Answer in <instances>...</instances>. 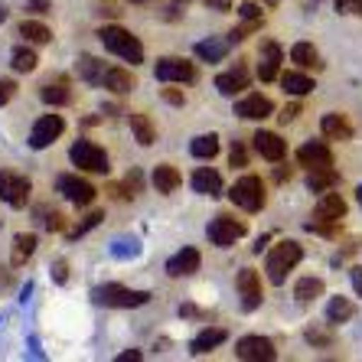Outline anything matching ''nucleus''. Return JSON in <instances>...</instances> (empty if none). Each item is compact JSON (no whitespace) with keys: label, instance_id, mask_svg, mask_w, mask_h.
I'll list each match as a JSON object with an SVG mask.
<instances>
[{"label":"nucleus","instance_id":"50","mask_svg":"<svg viewBox=\"0 0 362 362\" xmlns=\"http://www.w3.org/2000/svg\"><path fill=\"white\" fill-rule=\"evenodd\" d=\"M141 359V353H137V349H131V353H121L118 356V362H137Z\"/></svg>","mask_w":362,"mask_h":362},{"label":"nucleus","instance_id":"26","mask_svg":"<svg viewBox=\"0 0 362 362\" xmlns=\"http://www.w3.org/2000/svg\"><path fill=\"white\" fill-rule=\"evenodd\" d=\"M127 121H131V131H134V141L141 144V147H151V144L157 141V127L151 124V118H147V115H141V111H134V115H127Z\"/></svg>","mask_w":362,"mask_h":362},{"label":"nucleus","instance_id":"17","mask_svg":"<svg viewBox=\"0 0 362 362\" xmlns=\"http://www.w3.org/2000/svg\"><path fill=\"white\" fill-rule=\"evenodd\" d=\"M216 88H219V95H226V98H235L238 92L248 88V69L235 66V69H228V72H222V76H216Z\"/></svg>","mask_w":362,"mask_h":362},{"label":"nucleus","instance_id":"45","mask_svg":"<svg viewBox=\"0 0 362 362\" xmlns=\"http://www.w3.org/2000/svg\"><path fill=\"white\" fill-rule=\"evenodd\" d=\"M52 278H56V284H66V281H69V264L62 262V258L52 264Z\"/></svg>","mask_w":362,"mask_h":362},{"label":"nucleus","instance_id":"48","mask_svg":"<svg viewBox=\"0 0 362 362\" xmlns=\"http://www.w3.org/2000/svg\"><path fill=\"white\" fill-rule=\"evenodd\" d=\"M349 278H353V291L362 297V264H356V268L349 271Z\"/></svg>","mask_w":362,"mask_h":362},{"label":"nucleus","instance_id":"43","mask_svg":"<svg viewBox=\"0 0 362 362\" xmlns=\"http://www.w3.org/2000/svg\"><path fill=\"white\" fill-rule=\"evenodd\" d=\"M238 17H242V20H258V17H262V7L248 0V4H242V7H238Z\"/></svg>","mask_w":362,"mask_h":362},{"label":"nucleus","instance_id":"3","mask_svg":"<svg viewBox=\"0 0 362 362\" xmlns=\"http://www.w3.org/2000/svg\"><path fill=\"white\" fill-rule=\"evenodd\" d=\"M228 196H232V202H235L238 209H245V212H258V209H264V202H268L262 177H255V173H248V177L238 180Z\"/></svg>","mask_w":362,"mask_h":362},{"label":"nucleus","instance_id":"22","mask_svg":"<svg viewBox=\"0 0 362 362\" xmlns=\"http://www.w3.org/2000/svg\"><path fill=\"white\" fill-rule=\"evenodd\" d=\"M320 131L329 141H353V124H349L343 115H323Z\"/></svg>","mask_w":362,"mask_h":362},{"label":"nucleus","instance_id":"40","mask_svg":"<svg viewBox=\"0 0 362 362\" xmlns=\"http://www.w3.org/2000/svg\"><path fill=\"white\" fill-rule=\"evenodd\" d=\"M303 337H307V343L323 346V349H327V346H333V337H329L327 329H320V327H310L307 333H303Z\"/></svg>","mask_w":362,"mask_h":362},{"label":"nucleus","instance_id":"38","mask_svg":"<svg viewBox=\"0 0 362 362\" xmlns=\"http://www.w3.org/2000/svg\"><path fill=\"white\" fill-rule=\"evenodd\" d=\"M111 255L115 258H134V255H141V245H137V238H118L111 245Z\"/></svg>","mask_w":362,"mask_h":362},{"label":"nucleus","instance_id":"30","mask_svg":"<svg viewBox=\"0 0 362 362\" xmlns=\"http://www.w3.org/2000/svg\"><path fill=\"white\" fill-rule=\"evenodd\" d=\"M36 252V235H17L13 238V252H10V264L13 268H23Z\"/></svg>","mask_w":362,"mask_h":362},{"label":"nucleus","instance_id":"14","mask_svg":"<svg viewBox=\"0 0 362 362\" xmlns=\"http://www.w3.org/2000/svg\"><path fill=\"white\" fill-rule=\"evenodd\" d=\"M297 163L307 170H320V167H333V151L323 141H307L297 151Z\"/></svg>","mask_w":362,"mask_h":362},{"label":"nucleus","instance_id":"7","mask_svg":"<svg viewBox=\"0 0 362 362\" xmlns=\"http://www.w3.org/2000/svg\"><path fill=\"white\" fill-rule=\"evenodd\" d=\"M30 189H33V183L26 177H20V173H10V170L0 173V199L7 206H13V209H23L30 202Z\"/></svg>","mask_w":362,"mask_h":362},{"label":"nucleus","instance_id":"32","mask_svg":"<svg viewBox=\"0 0 362 362\" xmlns=\"http://www.w3.org/2000/svg\"><path fill=\"white\" fill-rule=\"evenodd\" d=\"M20 36H23L26 42H33V46H46V42L52 40L49 26L40 23V20H23V23H20Z\"/></svg>","mask_w":362,"mask_h":362},{"label":"nucleus","instance_id":"24","mask_svg":"<svg viewBox=\"0 0 362 362\" xmlns=\"http://www.w3.org/2000/svg\"><path fill=\"white\" fill-rule=\"evenodd\" d=\"M228 339V333L222 327H212V329H202L199 337L189 343V353L193 356H202V353H209V349H216V346H222Z\"/></svg>","mask_w":362,"mask_h":362},{"label":"nucleus","instance_id":"8","mask_svg":"<svg viewBox=\"0 0 362 362\" xmlns=\"http://www.w3.org/2000/svg\"><path fill=\"white\" fill-rule=\"evenodd\" d=\"M56 189H59L69 202H76V206H92L95 202V186L82 177H72V173L56 177Z\"/></svg>","mask_w":362,"mask_h":362},{"label":"nucleus","instance_id":"27","mask_svg":"<svg viewBox=\"0 0 362 362\" xmlns=\"http://www.w3.org/2000/svg\"><path fill=\"white\" fill-rule=\"evenodd\" d=\"M356 317V303L349 300V297H329L327 303V320L337 327V323H346Z\"/></svg>","mask_w":362,"mask_h":362},{"label":"nucleus","instance_id":"42","mask_svg":"<svg viewBox=\"0 0 362 362\" xmlns=\"http://www.w3.org/2000/svg\"><path fill=\"white\" fill-rule=\"evenodd\" d=\"M337 10L339 13H356V17H362V0H337Z\"/></svg>","mask_w":362,"mask_h":362},{"label":"nucleus","instance_id":"28","mask_svg":"<svg viewBox=\"0 0 362 362\" xmlns=\"http://www.w3.org/2000/svg\"><path fill=\"white\" fill-rule=\"evenodd\" d=\"M40 98L46 101V105H69L72 101V92H69V82L66 78H56V82H46L42 85V92H40Z\"/></svg>","mask_w":362,"mask_h":362},{"label":"nucleus","instance_id":"47","mask_svg":"<svg viewBox=\"0 0 362 362\" xmlns=\"http://www.w3.org/2000/svg\"><path fill=\"white\" fill-rule=\"evenodd\" d=\"M297 115H300V105H287V108H284V111H281L278 118H281V124H287V121H294V118H297Z\"/></svg>","mask_w":362,"mask_h":362},{"label":"nucleus","instance_id":"49","mask_svg":"<svg viewBox=\"0 0 362 362\" xmlns=\"http://www.w3.org/2000/svg\"><path fill=\"white\" fill-rule=\"evenodd\" d=\"M163 98H167L170 101V105H183V92H173V88H167V92H163Z\"/></svg>","mask_w":362,"mask_h":362},{"label":"nucleus","instance_id":"1","mask_svg":"<svg viewBox=\"0 0 362 362\" xmlns=\"http://www.w3.org/2000/svg\"><path fill=\"white\" fill-rule=\"evenodd\" d=\"M300 258H303V248L297 242H291V238L278 242L268 252V262H264L268 281H271V284H284V281H287V271H294Z\"/></svg>","mask_w":362,"mask_h":362},{"label":"nucleus","instance_id":"41","mask_svg":"<svg viewBox=\"0 0 362 362\" xmlns=\"http://www.w3.org/2000/svg\"><path fill=\"white\" fill-rule=\"evenodd\" d=\"M42 226L49 228V232H62V226H66V216H62V212H42Z\"/></svg>","mask_w":362,"mask_h":362},{"label":"nucleus","instance_id":"35","mask_svg":"<svg viewBox=\"0 0 362 362\" xmlns=\"http://www.w3.org/2000/svg\"><path fill=\"white\" fill-rule=\"evenodd\" d=\"M320 294H323V281L320 278H300V281H297V287H294V297L300 303L317 300Z\"/></svg>","mask_w":362,"mask_h":362},{"label":"nucleus","instance_id":"36","mask_svg":"<svg viewBox=\"0 0 362 362\" xmlns=\"http://www.w3.org/2000/svg\"><path fill=\"white\" fill-rule=\"evenodd\" d=\"M101 76H105V62H98L95 56H78V78L101 82Z\"/></svg>","mask_w":362,"mask_h":362},{"label":"nucleus","instance_id":"51","mask_svg":"<svg viewBox=\"0 0 362 362\" xmlns=\"http://www.w3.org/2000/svg\"><path fill=\"white\" fill-rule=\"evenodd\" d=\"M206 7H216V10H228V0H206Z\"/></svg>","mask_w":362,"mask_h":362},{"label":"nucleus","instance_id":"12","mask_svg":"<svg viewBox=\"0 0 362 362\" xmlns=\"http://www.w3.org/2000/svg\"><path fill=\"white\" fill-rule=\"evenodd\" d=\"M271 111H274V101L262 92H252V95H245L242 101H235V115L245 121H264Z\"/></svg>","mask_w":362,"mask_h":362},{"label":"nucleus","instance_id":"25","mask_svg":"<svg viewBox=\"0 0 362 362\" xmlns=\"http://www.w3.org/2000/svg\"><path fill=\"white\" fill-rule=\"evenodd\" d=\"M291 62H294L297 69H320V52H317V46L313 42H294L291 46Z\"/></svg>","mask_w":362,"mask_h":362},{"label":"nucleus","instance_id":"29","mask_svg":"<svg viewBox=\"0 0 362 362\" xmlns=\"http://www.w3.org/2000/svg\"><path fill=\"white\" fill-rule=\"evenodd\" d=\"M337 183H339V173L333 167L310 170V177H307V189H313V193H327V189H333Z\"/></svg>","mask_w":362,"mask_h":362},{"label":"nucleus","instance_id":"33","mask_svg":"<svg viewBox=\"0 0 362 362\" xmlns=\"http://www.w3.org/2000/svg\"><path fill=\"white\" fill-rule=\"evenodd\" d=\"M228 52V40H202L196 42V56L206 62H222Z\"/></svg>","mask_w":362,"mask_h":362},{"label":"nucleus","instance_id":"11","mask_svg":"<svg viewBox=\"0 0 362 362\" xmlns=\"http://www.w3.org/2000/svg\"><path fill=\"white\" fill-rule=\"evenodd\" d=\"M235 284H238V294H242V307H245V310H248V313L258 310V307H262V300H264L258 271L242 268V271H238V278H235Z\"/></svg>","mask_w":362,"mask_h":362},{"label":"nucleus","instance_id":"18","mask_svg":"<svg viewBox=\"0 0 362 362\" xmlns=\"http://www.w3.org/2000/svg\"><path fill=\"white\" fill-rule=\"evenodd\" d=\"M346 216V199L339 193H320V199H317V219L323 222H339Z\"/></svg>","mask_w":362,"mask_h":362},{"label":"nucleus","instance_id":"31","mask_svg":"<svg viewBox=\"0 0 362 362\" xmlns=\"http://www.w3.org/2000/svg\"><path fill=\"white\" fill-rule=\"evenodd\" d=\"M281 88H284L287 95L300 98V95L313 92V78H310V76H303V72H284V76H281Z\"/></svg>","mask_w":362,"mask_h":362},{"label":"nucleus","instance_id":"15","mask_svg":"<svg viewBox=\"0 0 362 362\" xmlns=\"http://www.w3.org/2000/svg\"><path fill=\"white\" fill-rule=\"evenodd\" d=\"M199 264H202L199 252L186 245V248H180V252L167 262V274H170V278H189V274H196V271H199Z\"/></svg>","mask_w":362,"mask_h":362},{"label":"nucleus","instance_id":"19","mask_svg":"<svg viewBox=\"0 0 362 362\" xmlns=\"http://www.w3.org/2000/svg\"><path fill=\"white\" fill-rule=\"evenodd\" d=\"M189 183H193V189L199 196H222V177L216 173V170H209V167H199V170H196Z\"/></svg>","mask_w":362,"mask_h":362},{"label":"nucleus","instance_id":"5","mask_svg":"<svg viewBox=\"0 0 362 362\" xmlns=\"http://www.w3.org/2000/svg\"><path fill=\"white\" fill-rule=\"evenodd\" d=\"M69 157H72V163H76L78 170H88V173H108L111 170L108 167V153L92 141H76L72 144V151H69Z\"/></svg>","mask_w":362,"mask_h":362},{"label":"nucleus","instance_id":"13","mask_svg":"<svg viewBox=\"0 0 362 362\" xmlns=\"http://www.w3.org/2000/svg\"><path fill=\"white\" fill-rule=\"evenodd\" d=\"M157 78L160 82H193L196 78V69L193 62H186V59H177V56H167V59L157 62Z\"/></svg>","mask_w":362,"mask_h":362},{"label":"nucleus","instance_id":"20","mask_svg":"<svg viewBox=\"0 0 362 362\" xmlns=\"http://www.w3.org/2000/svg\"><path fill=\"white\" fill-rule=\"evenodd\" d=\"M281 66V46L278 42H264L262 46V66H258V78L262 82H274Z\"/></svg>","mask_w":362,"mask_h":362},{"label":"nucleus","instance_id":"39","mask_svg":"<svg viewBox=\"0 0 362 362\" xmlns=\"http://www.w3.org/2000/svg\"><path fill=\"white\" fill-rule=\"evenodd\" d=\"M101 219H105V212H88V216H85V219L82 222H78V226L76 228H72V232H69V238H82L85 235V232H92V228L95 226H98V222Z\"/></svg>","mask_w":362,"mask_h":362},{"label":"nucleus","instance_id":"4","mask_svg":"<svg viewBox=\"0 0 362 362\" xmlns=\"http://www.w3.org/2000/svg\"><path fill=\"white\" fill-rule=\"evenodd\" d=\"M92 297L95 303H105V307H144V303H151L147 291H131V287H121V284H105Z\"/></svg>","mask_w":362,"mask_h":362},{"label":"nucleus","instance_id":"6","mask_svg":"<svg viewBox=\"0 0 362 362\" xmlns=\"http://www.w3.org/2000/svg\"><path fill=\"white\" fill-rule=\"evenodd\" d=\"M245 232H248L245 222L232 219V216H216V219L209 222V228H206V235H209V242L216 245V248H232Z\"/></svg>","mask_w":362,"mask_h":362},{"label":"nucleus","instance_id":"2","mask_svg":"<svg viewBox=\"0 0 362 362\" xmlns=\"http://www.w3.org/2000/svg\"><path fill=\"white\" fill-rule=\"evenodd\" d=\"M98 40L105 42V49L115 52V56H121V59L131 62V66H141L144 62L141 40H137L134 33H127L124 26H105V30L98 33Z\"/></svg>","mask_w":362,"mask_h":362},{"label":"nucleus","instance_id":"21","mask_svg":"<svg viewBox=\"0 0 362 362\" xmlns=\"http://www.w3.org/2000/svg\"><path fill=\"white\" fill-rule=\"evenodd\" d=\"M101 85L105 88H111V92L118 95H127L137 88V78L127 72V69H105V76H101Z\"/></svg>","mask_w":362,"mask_h":362},{"label":"nucleus","instance_id":"53","mask_svg":"<svg viewBox=\"0 0 362 362\" xmlns=\"http://www.w3.org/2000/svg\"><path fill=\"white\" fill-rule=\"evenodd\" d=\"M4 20H7V7H0V23H4Z\"/></svg>","mask_w":362,"mask_h":362},{"label":"nucleus","instance_id":"44","mask_svg":"<svg viewBox=\"0 0 362 362\" xmlns=\"http://www.w3.org/2000/svg\"><path fill=\"white\" fill-rule=\"evenodd\" d=\"M228 160H232V167H245V163H248V153H245L242 144H232V153H228Z\"/></svg>","mask_w":362,"mask_h":362},{"label":"nucleus","instance_id":"10","mask_svg":"<svg viewBox=\"0 0 362 362\" xmlns=\"http://www.w3.org/2000/svg\"><path fill=\"white\" fill-rule=\"evenodd\" d=\"M235 356L238 359H245V362H271L274 359V343H271L268 337H242L235 343Z\"/></svg>","mask_w":362,"mask_h":362},{"label":"nucleus","instance_id":"16","mask_svg":"<svg viewBox=\"0 0 362 362\" xmlns=\"http://www.w3.org/2000/svg\"><path fill=\"white\" fill-rule=\"evenodd\" d=\"M252 141H255V151L262 153L264 160H271V163H281V160H284L287 144L281 141V134H274V131H258Z\"/></svg>","mask_w":362,"mask_h":362},{"label":"nucleus","instance_id":"34","mask_svg":"<svg viewBox=\"0 0 362 362\" xmlns=\"http://www.w3.org/2000/svg\"><path fill=\"white\" fill-rule=\"evenodd\" d=\"M189 153H193V157H199V160H212V157L219 153V137H216V134L193 137V144H189Z\"/></svg>","mask_w":362,"mask_h":362},{"label":"nucleus","instance_id":"52","mask_svg":"<svg viewBox=\"0 0 362 362\" xmlns=\"http://www.w3.org/2000/svg\"><path fill=\"white\" fill-rule=\"evenodd\" d=\"M356 199H359V206H362V183L356 186Z\"/></svg>","mask_w":362,"mask_h":362},{"label":"nucleus","instance_id":"23","mask_svg":"<svg viewBox=\"0 0 362 362\" xmlns=\"http://www.w3.org/2000/svg\"><path fill=\"white\" fill-rule=\"evenodd\" d=\"M180 183H183V177H180L177 167H170V163H160V167H153V186H157V193H163V196L177 193Z\"/></svg>","mask_w":362,"mask_h":362},{"label":"nucleus","instance_id":"46","mask_svg":"<svg viewBox=\"0 0 362 362\" xmlns=\"http://www.w3.org/2000/svg\"><path fill=\"white\" fill-rule=\"evenodd\" d=\"M13 92H17V85L4 78V82H0V108H4V105H7V101L13 98Z\"/></svg>","mask_w":362,"mask_h":362},{"label":"nucleus","instance_id":"9","mask_svg":"<svg viewBox=\"0 0 362 362\" xmlns=\"http://www.w3.org/2000/svg\"><path fill=\"white\" fill-rule=\"evenodd\" d=\"M62 131H66V121H62L59 115H42L33 124V131H30V147H33V151H46Z\"/></svg>","mask_w":362,"mask_h":362},{"label":"nucleus","instance_id":"37","mask_svg":"<svg viewBox=\"0 0 362 362\" xmlns=\"http://www.w3.org/2000/svg\"><path fill=\"white\" fill-rule=\"evenodd\" d=\"M10 66L17 69V72H33V69L40 66V59H36V52L30 49V46H17L13 56H10Z\"/></svg>","mask_w":362,"mask_h":362}]
</instances>
